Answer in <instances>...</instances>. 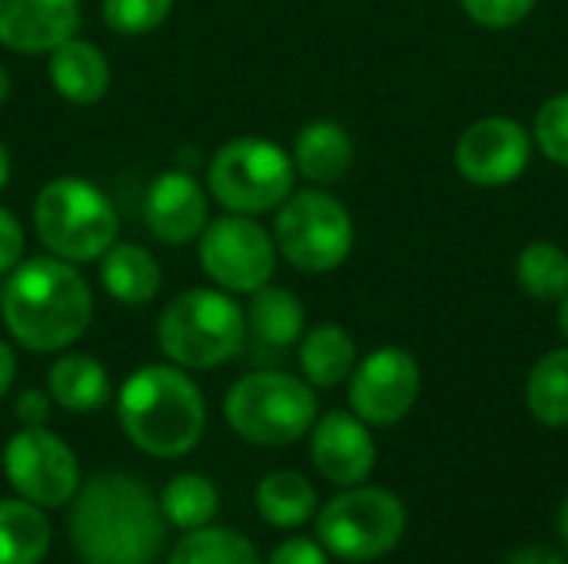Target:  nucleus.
<instances>
[{
	"mask_svg": "<svg viewBox=\"0 0 568 564\" xmlns=\"http://www.w3.org/2000/svg\"><path fill=\"white\" fill-rule=\"evenodd\" d=\"M153 492L120 472L90 479L73 499L70 542L83 564H150L166 539Z\"/></svg>",
	"mask_w": 568,
	"mask_h": 564,
	"instance_id": "obj_1",
	"label": "nucleus"
},
{
	"mask_svg": "<svg viewBox=\"0 0 568 564\" xmlns=\"http://www.w3.org/2000/svg\"><path fill=\"white\" fill-rule=\"evenodd\" d=\"M0 312L20 346L30 352H53L87 332L93 296L67 259L37 256L13 266L0 293Z\"/></svg>",
	"mask_w": 568,
	"mask_h": 564,
	"instance_id": "obj_2",
	"label": "nucleus"
},
{
	"mask_svg": "<svg viewBox=\"0 0 568 564\" xmlns=\"http://www.w3.org/2000/svg\"><path fill=\"white\" fill-rule=\"evenodd\" d=\"M120 425L126 439L156 459H180L196 449L206 406L196 382L173 366H143L120 389Z\"/></svg>",
	"mask_w": 568,
	"mask_h": 564,
	"instance_id": "obj_3",
	"label": "nucleus"
},
{
	"mask_svg": "<svg viewBox=\"0 0 568 564\" xmlns=\"http://www.w3.org/2000/svg\"><path fill=\"white\" fill-rule=\"evenodd\" d=\"M156 339L176 366L213 369L240 352L246 339V312L220 289H190L166 302Z\"/></svg>",
	"mask_w": 568,
	"mask_h": 564,
	"instance_id": "obj_4",
	"label": "nucleus"
},
{
	"mask_svg": "<svg viewBox=\"0 0 568 564\" xmlns=\"http://www.w3.org/2000/svg\"><path fill=\"white\" fill-rule=\"evenodd\" d=\"M40 243L67 263L100 259L116 239L113 203L87 180L60 176L47 183L33 206Z\"/></svg>",
	"mask_w": 568,
	"mask_h": 564,
	"instance_id": "obj_5",
	"label": "nucleus"
},
{
	"mask_svg": "<svg viewBox=\"0 0 568 564\" xmlns=\"http://www.w3.org/2000/svg\"><path fill=\"white\" fill-rule=\"evenodd\" d=\"M230 429L253 445H293L316 422L313 389L286 372H250L226 396Z\"/></svg>",
	"mask_w": 568,
	"mask_h": 564,
	"instance_id": "obj_6",
	"label": "nucleus"
},
{
	"mask_svg": "<svg viewBox=\"0 0 568 564\" xmlns=\"http://www.w3.org/2000/svg\"><path fill=\"white\" fill-rule=\"evenodd\" d=\"M296 166L283 146L263 136L230 140L210 163V189L230 213H266L293 193Z\"/></svg>",
	"mask_w": 568,
	"mask_h": 564,
	"instance_id": "obj_7",
	"label": "nucleus"
},
{
	"mask_svg": "<svg viewBox=\"0 0 568 564\" xmlns=\"http://www.w3.org/2000/svg\"><path fill=\"white\" fill-rule=\"evenodd\" d=\"M353 236L356 229L349 209L336 196L303 189L290 193L280 206L273 243L300 273H333L353 253Z\"/></svg>",
	"mask_w": 568,
	"mask_h": 564,
	"instance_id": "obj_8",
	"label": "nucleus"
},
{
	"mask_svg": "<svg viewBox=\"0 0 568 564\" xmlns=\"http://www.w3.org/2000/svg\"><path fill=\"white\" fill-rule=\"evenodd\" d=\"M406 532V505L389 489H349L316 519L320 545L343 562L389 555Z\"/></svg>",
	"mask_w": 568,
	"mask_h": 564,
	"instance_id": "obj_9",
	"label": "nucleus"
},
{
	"mask_svg": "<svg viewBox=\"0 0 568 564\" xmlns=\"http://www.w3.org/2000/svg\"><path fill=\"white\" fill-rule=\"evenodd\" d=\"M200 263L220 289L256 293L276 269V243L243 213L220 216L200 233Z\"/></svg>",
	"mask_w": 568,
	"mask_h": 564,
	"instance_id": "obj_10",
	"label": "nucleus"
},
{
	"mask_svg": "<svg viewBox=\"0 0 568 564\" xmlns=\"http://www.w3.org/2000/svg\"><path fill=\"white\" fill-rule=\"evenodd\" d=\"M3 469L17 495L40 509H57L67 505L77 495L80 485V469L73 452L67 449L63 439L53 432L40 429H20L7 452H3Z\"/></svg>",
	"mask_w": 568,
	"mask_h": 564,
	"instance_id": "obj_11",
	"label": "nucleus"
},
{
	"mask_svg": "<svg viewBox=\"0 0 568 564\" xmlns=\"http://www.w3.org/2000/svg\"><path fill=\"white\" fill-rule=\"evenodd\" d=\"M419 362L399 346L373 349L349 376V406L366 425L403 422L419 399Z\"/></svg>",
	"mask_w": 568,
	"mask_h": 564,
	"instance_id": "obj_12",
	"label": "nucleus"
},
{
	"mask_svg": "<svg viewBox=\"0 0 568 564\" xmlns=\"http://www.w3.org/2000/svg\"><path fill=\"white\" fill-rule=\"evenodd\" d=\"M532 160V133L513 116H483L456 143L453 163L459 176L473 186H509Z\"/></svg>",
	"mask_w": 568,
	"mask_h": 564,
	"instance_id": "obj_13",
	"label": "nucleus"
},
{
	"mask_svg": "<svg viewBox=\"0 0 568 564\" xmlns=\"http://www.w3.org/2000/svg\"><path fill=\"white\" fill-rule=\"evenodd\" d=\"M310 455L326 482L353 489L369 479L376 465V442L359 416L329 412L320 422H313Z\"/></svg>",
	"mask_w": 568,
	"mask_h": 564,
	"instance_id": "obj_14",
	"label": "nucleus"
},
{
	"mask_svg": "<svg viewBox=\"0 0 568 564\" xmlns=\"http://www.w3.org/2000/svg\"><path fill=\"white\" fill-rule=\"evenodd\" d=\"M80 27V0H0V43L50 53Z\"/></svg>",
	"mask_w": 568,
	"mask_h": 564,
	"instance_id": "obj_15",
	"label": "nucleus"
},
{
	"mask_svg": "<svg viewBox=\"0 0 568 564\" xmlns=\"http://www.w3.org/2000/svg\"><path fill=\"white\" fill-rule=\"evenodd\" d=\"M146 223L156 239L183 246L206 229V193L186 173H163L146 193Z\"/></svg>",
	"mask_w": 568,
	"mask_h": 564,
	"instance_id": "obj_16",
	"label": "nucleus"
},
{
	"mask_svg": "<svg viewBox=\"0 0 568 564\" xmlns=\"http://www.w3.org/2000/svg\"><path fill=\"white\" fill-rule=\"evenodd\" d=\"M50 80L63 100L97 103L110 86V63L100 47L70 37L50 50Z\"/></svg>",
	"mask_w": 568,
	"mask_h": 564,
	"instance_id": "obj_17",
	"label": "nucleus"
},
{
	"mask_svg": "<svg viewBox=\"0 0 568 564\" xmlns=\"http://www.w3.org/2000/svg\"><path fill=\"white\" fill-rule=\"evenodd\" d=\"M293 166L316 186L339 183L353 166V140L333 120L306 123L293 146Z\"/></svg>",
	"mask_w": 568,
	"mask_h": 564,
	"instance_id": "obj_18",
	"label": "nucleus"
},
{
	"mask_svg": "<svg viewBox=\"0 0 568 564\" xmlns=\"http://www.w3.org/2000/svg\"><path fill=\"white\" fill-rule=\"evenodd\" d=\"M100 259H103L100 279L116 302H123V306L153 302V296L160 293V283H163V273L150 249L133 246V243H113Z\"/></svg>",
	"mask_w": 568,
	"mask_h": 564,
	"instance_id": "obj_19",
	"label": "nucleus"
},
{
	"mask_svg": "<svg viewBox=\"0 0 568 564\" xmlns=\"http://www.w3.org/2000/svg\"><path fill=\"white\" fill-rule=\"evenodd\" d=\"M303 326H306V309L290 289L266 283L253 293V302L246 312V329L253 332L256 346L286 349L303 336Z\"/></svg>",
	"mask_w": 568,
	"mask_h": 564,
	"instance_id": "obj_20",
	"label": "nucleus"
},
{
	"mask_svg": "<svg viewBox=\"0 0 568 564\" xmlns=\"http://www.w3.org/2000/svg\"><path fill=\"white\" fill-rule=\"evenodd\" d=\"M300 366L310 386L316 389H333L346 382L356 369V342L343 326H316L306 332L300 346Z\"/></svg>",
	"mask_w": 568,
	"mask_h": 564,
	"instance_id": "obj_21",
	"label": "nucleus"
},
{
	"mask_svg": "<svg viewBox=\"0 0 568 564\" xmlns=\"http://www.w3.org/2000/svg\"><path fill=\"white\" fill-rule=\"evenodd\" d=\"M50 399L67 412H93L110 396L106 369L90 356H63L50 366Z\"/></svg>",
	"mask_w": 568,
	"mask_h": 564,
	"instance_id": "obj_22",
	"label": "nucleus"
},
{
	"mask_svg": "<svg viewBox=\"0 0 568 564\" xmlns=\"http://www.w3.org/2000/svg\"><path fill=\"white\" fill-rule=\"evenodd\" d=\"M50 548V522L33 502H0V564H40Z\"/></svg>",
	"mask_w": 568,
	"mask_h": 564,
	"instance_id": "obj_23",
	"label": "nucleus"
},
{
	"mask_svg": "<svg viewBox=\"0 0 568 564\" xmlns=\"http://www.w3.org/2000/svg\"><path fill=\"white\" fill-rule=\"evenodd\" d=\"M256 509L276 529H300L316 512V489L300 472H270L256 485Z\"/></svg>",
	"mask_w": 568,
	"mask_h": 564,
	"instance_id": "obj_24",
	"label": "nucleus"
},
{
	"mask_svg": "<svg viewBox=\"0 0 568 564\" xmlns=\"http://www.w3.org/2000/svg\"><path fill=\"white\" fill-rule=\"evenodd\" d=\"M526 406L536 422L549 429L568 425V349L546 352L526 382Z\"/></svg>",
	"mask_w": 568,
	"mask_h": 564,
	"instance_id": "obj_25",
	"label": "nucleus"
},
{
	"mask_svg": "<svg viewBox=\"0 0 568 564\" xmlns=\"http://www.w3.org/2000/svg\"><path fill=\"white\" fill-rule=\"evenodd\" d=\"M516 279L536 302H559L568 296V253L559 243L532 239L516 256Z\"/></svg>",
	"mask_w": 568,
	"mask_h": 564,
	"instance_id": "obj_26",
	"label": "nucleus"
},
{
	"mask_svg": "<svg viewBox=\"0 0 568 564\" xmlns=\"http://www.w3.org/2000/svg\"><path fill=\"white\" fill-rule=\"evenodd\" d=\"M166 564H263L253 542L230 529H196L190 532Z\"/></svg>",
	"mask_w": 568,
	"mask_h": 564,
	"instance_id": "obj_27",
	"label": "nucleus"
},
{
	"mask_svg": "<svg viewBox=\"0 0 568 564\" xmlns=\"http://www.w3.org/2000/svg\"><path fill=\"white\" fill-rule=\"evenodd\" d=\"M160 509H163V519L183 532H196L203 529L206 522H213L216 509H220V499H216V489L203 479V475H176L163 495H160Z\"/></svg>",
	"mask_w": 568,
	"mask_h": 564,
	"instance_id": "obj_28",
	"label": "nucleus"
},
{
	"mask_svg": "<svg viewBox=\"0 0 568 564\" xmlns=\"http://www.w3.org/2000/svg\"><path fill=\"white\" fill-rule=\"evenodd\" d=\"M170 7L173 0H103V20L123 37H140L156 30L166 20Z\"/></svg>",
	"mask_w": 568,
	"mask_h": 564,
	"instance_id": "obj_29",
	"label": "nucleus"
},
{
	"mask_svg": "<svg viewBox=\"0 0 568 564\" xmlns=\"http://www.w3.org/2000/svg\"><path fill=\"white\" fill-rule=\"evenodd\" d=\"M532 140L556 166H568V93L546 100L532 123Z\"/></svg>",
	"mask_w": 568,
	"mask_h": 564,
	"instance_id": "obj_30",
	"label": "nucleus"
},
{
	"mask_svg": "<svg viewBox=\"0 0 568 564\" xmlns=\"http://www.w3.org/2000/svg\"><path fill=\"white\" fill-rule=\"evenodd\" d=\"M539 0H459V7L489 30H509L516 23H523Z\"/></svg>",
	"mask_w": 568,
	"mask_h": 564,
	"instance_id": "obj_31",
	"label": "nucleus"
},
{
	"mask_svg": "<svg viewBox=\"0 0 568 564\" xmlns=\"http://www.w3.org/2000/svg\"><path fill=\"white\" fill-rule=\"evenodd\" d=\"M23 256V229L10 209L0 206V273H10Z\"/></svg>",
	"mask_w": 568,
	"mask_h": 564,
	"instance_id": "obj_32",
	"label": "nucleus"
},
{
	"mask_svg": "<svg viewBox=\"0 0 568 564\" xmlns=\"http://www.w3.org/2000/svg\"><path fill=\"white\" fill-rule=\"evenodd\" d=\"M270 564H329L326 552L310 542V539H290L283 542L273 555H270Z\"/></svg>",
	"mask_w": 568,
	"mask_h": 564,
	"instance_id": "obj_33",
	"label": "nucleus"
},
{
	"mask_svg": "<svg viewBox=\"0 0 568 564\" xmlns=\"http://www.w3.org/2000/svg\"><path fill=\"white\" fill-rule=\"evenodd\" d=\"M17 419L23 422V429H40L47 419H50V396L37 392V389H27L17 396V406H13Z\"/></svg>",
	"mask_w": 568,
	"mask_h": 564,
	"instance_id": "obj_34",
	"label": "nucleus"
},
{
	"mask_svg": "<svg viewBox=\"0 0 568 564\" xmlns=\"http://www.w3.org/2000/svg\"><path fill=\"white\" fill-rule=\"evenodd\" d=\"M506 564H568L562 555H556V552H549V548H539V545H532V548H523V552H516V555H509Z\"/></svg>",
	"mask_w": 568,
	"mask_h": 564,
	"instance_id": "obj_35",
	"label": "nucleus"
},
{
	"mask_svg": "<svg viewBox=\"0 0 568 564\" xmlns=\"http://www.w3.org/2000/svg\"><path fill=\"white\" fill-rule=\"evenodd\" d=\"M13 376H17V359H13V352H10V346L0 339V396L10 389V382H13Z\"/></svg>",
	"mask_w": 568,
	"mask_h": 564,
	"instance_id": "obj_36",
	"label": "nucleus"
},
{
	"mask_svg": "<svg viewBox=\"0 0 568 564\" xmlns=\"http://www.w3.org/2000/svg\"><path fill=\"white\" fill-rule=\"evenodd\" d=\"M7 180H10V156H7V150L0 143V189L7 186Z\"/></svg>",
	"mask_w": 568,
	"mask_h": 564,
	"instance_id": "obj_37",
	"label": "nucleus"
},
{
	"mask_svg": "<svg viewBox=\"0 0 568 564\" xmlns=\"http://www.w3.org/2000/svg\"><path fill=\"white\" fill-rule=\"evenodd\" d=\"M559 329H562V336L568 339V296L559 299Z\"/></svg>",
	"mask_w": 568,
	"mask_h": 564,
	"instance_id": "obj_38",
	"label": "nucleus"
},
{
	"mask_svg": "<svg viewBox=\"0 0 568 564\" xmlns=\"http://www.w3.org/2000/svg\"><path fill=\"white\" fill-rule=\"evenodd\" d=\"M559 535H562V542H566L568 548V499L562 502V512H559Z\"/></svg>",
	"mask_w": 568,
	"mask_h": 564,
	"instance_id": "obj_39",
	"label": "nucleus"
},
{
	"mask_svg": "<svg viewBox=\"0 0 568 564\" xmlns=\"http://www.w3.org/2000/svg\"><path fill=\"white\" fill-rule=\"evenodd\" d=\"M10 96V76H7V70L0 66V103Z\"/></svg>",
	"mask_w": 568,
	"mask_h": 564,
	"instance_id": "obj_40",
	"label": "nucleus"
}]
</instances>
